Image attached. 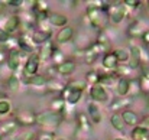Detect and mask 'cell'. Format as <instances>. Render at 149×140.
<instances>
[{"mask_svg": "<svg viewBox=\"0 0 149 140\" xmlns=\"http://www.w3.org/2000/svg\"><path fill=\"white\" fill-rule=\"evenodd\" d=\"M6 61H7V58H6V51L0 49V64H3V62H6Z\"/></svg>", "mask_w": 149, "mask_h": 140, "instance_id": "obj_43", "label": "cell"}, {"mask_svg": "<svg viewBox=\"0 0 149 140\" xmlns=\"http://www.w3.org/2000/svg\"><path fill=\"white\" fill-rule=\"evenodd\" d=\"M139 88H141V93L149 95V80L145 78H141L139 80Z\"/></svg>", "mask_w": 149, "mask_h": 140, "instance_id": "obj_36", "label": "cell"}, {"mask_svg": "<svg viewBox=\"0 0 149 140\" xmlns=\"http://www.w3.org/2000/svg\"><path fill=\"white\" fill-rule=\"evenodd\" d=\"M10 111H12V104H10L6 98H1V100H0V116L9 114Z\"/></svg>", "mask_w": 149, "mask_h": 140, "instance_id": "obj_35", "label": "cell"}, {"mask_svg": "<svg viewBox=\"0 0 149 140\" xmlns=\"http://www.w3.org/2000/svg\"><path fill=\"white\" fill-rule=\"evenodd\" d=\"M48 22H49L51 26H58V28H64L67 26L68 23V17L62 13H58V12H49L48 15Z\"/></svg>", "mask_w": 149, "mask_h": 140, "instance_id": "obj_12", "label": "cell"}, {"mask_svg": "<svg viewBox=\"0 0 149 140\" xmlns=\"http://www.w3.org/2000/svg\"><path fill=\"white\" fill-rule=\"evenodd\" d=\"M119 64H125L126 61H129V49L127 48H117L116 51H113Z\"/></svg>", "mask_w": 149, "mask_h": 140, "instance_id": "obj_31", "label": "cell"}, {"mask_svg": "<svg viewBox=\"0 0 149 140\" xmlns=\"http://www.w3.org/2000/svg\"><path fill=\"white\" fill-rule=\"evenodd\" d=\"M117 65H119V61H117L114 52H107V53H104V56H103V67H104L106 69L114 71Z\"/></svg>", "mask_w": 149, "mask_h": 140, "instance_id": "obj_19", "label": "cell"}, {"mask_svg": "<svg viewBox=\"0 0 149 140\" xmlns=\"http://www.w3.org/2000/svg\"><path fill=\"white\" fill-rule=\"evenodd\" d=\"M143 120H145V121H146V123H149V114H146V116H145V117H143Z\"/></svg>", "mask_w": 149, "mask_h": 140, "instance_id": "obj_44", "label": "cell"}, {"mask_svg": "<svg viewBox=\"0 0 149 140\" xmlns=\"http://www.w3.org/2000/svg\"><path fill=\"white\" fill-rule=\"evenodd\" d=\"M39 56H38V52H33L29 55V58L26 59L25 65H23V78L26 77H33L36 75L38 72V68H39Z\"/></svg>", "mask_w": 149, "mask_h": 140, "instance_id": "obj_4", "label": "cell"}, {"mask_svg": "<svg viewBox=\"0 0 149 140\" xmlns=\"http://www.w3.org/2000/svg\"><path fill=\"white\" fill-rule=\"evenodd\" d=\"M17 126H33L36 124V114L31 110H19L13 119Z\"/></svg>", "mask_w": 149, "mask_h": 140, "instance_id": "obj_5", "label": "cell"}, {"mask_svg": "<svg viewBox=\"0 0 149 140\" xmlns=\"http://www.w3.org/2000/svg\"><path fill=\"white\" fill-rule=\"evenodd\" d=\"M65 100L64 98H61V97H55L52 101H51L49 107H51V111H54V113H58V114H61L62 113V110H64V107H65Z\"/></svg>", "mask_w": 149, "mask_h": 140, "instance_id": "obj_25", "label": "cell"}, {"mask_svg": "<svg viewBox=\"0 0 149 140\" xmlns=\"http://www.w3.org/2000/svg\"><path fill=\"white\" fill-rule=\"evenodd\" d=\"M23 3H25L23 0H10V1H7L6 4H9V6H12V7H20Z\"/></svg>", "mask_w": 149, "mask_h": 140, "instance_id": "obj_40", "label": "cell"}, {"mask_svg": "<svg viewBox=\"0 0 149 140\" xmlns=\"http://www.w3.org/2000/svg\"><path fill=\"white\" fill-rule=\"evenodd\" d=\"M106 15L101 9L99 7H94V6H88L87 7V19L90 22V25L94 28V29H99L103 30V26H104V19H106Z\"/></svg>", "mask_w": 149, "mask_h": 140, "instance_id": "obj_2", "label": "cell"}, {"mask_svg": "<svg viewBox=\"0 0 149 140\" xmlns=\"http://www.w3.org/2000/svg\"><path fill=\"white\" fill-rule=\"evenodd\" d=\"M16 129H17V123H16L13 119H12V120H6V121H3V123L0 124V132H1L3 136H7V134L15 133Z\"/></svg>", "mask_w": 149, "mask_h": 140, "instance_id": "obj_22", "label": "cell"}, {"mask_svg": "<svg viewBox=\"0 0 149 140\" xmlns=\"http://www.w3.org/2000/svg\"><path fill=\"white\" fill-rule=\"evenodd\" d=\"M141 64H142V59H141V48L133 45V46H130V49H129V64H127V65H129L130 69L133 71V69L139 68Z\"/></svg>", "mask_w": 149, "mask_h": 140, "instance_id": "obj_7", "label": "cell"}, {"mask_svg": "<svg viewBox=\"0 0 149 140\" xmlns=\"http://www.w3.org/2000/svg\"><path fill=\"white\" fill-rule=\"evenodd\" d=\"M7 88L13 93H16L19 88H20V78L16 75V74H12L7 80Z\"/></svg>", "mask_w": 149, "mask_h": 140, "instance_id": "obj_30", "label": "cell"}, {"mask_svg": "<svg viewBox=\"0 0 149 140\" xmlns=\"http://www.w3.org/2000/svg\"><path fill=\"white\" fill-rule=\"evenodd\" d=\"M35 137H36L35 132L29 130V132H22V133L19 134L17 140H35Z\"/></svg>", "mask_w": 149, "mask_h": 140, "instance_id": "obj_37", "label": "cell"}, {"mask_svg": "<svg viewBox=\"0 0 149 140\" xmlns=\"http://www.w3.org/2000/svg\"><path fill=\"white\" fill-rule=\"evenodd\" d=\"M122 120L125 121V124L126 126H132V127H136V126H139V116L135 113V111H132V110H125L122 114Z\"/></svg>", "mask_w": 149, "mask_h": 140, "instance_id": "obj_15", "label": "cell"}, {"mask_svg": "<svg viewBox=\"0 0 149 140\" xmlns=\"http://www.w3.org/2000/svg\"><path fill=\"white\" fill-rule=\"evenodd\" d=\"M132 103H133V98H130V97H117V98H114V100L110 103L109 108H110L111 111H117V110L127 108Z\"/></svg>", "mask_w": 149, "mask_h": 140, "instance_id": "obj_11", "label": "cell"}, {"mask_svg": "<svg viewBox=\"0 0 149 140\" xmlns=\"http://www.w3.org/2000/svg\"><path fill=\"white\" fill-rule=\"evenodd\" d=\"M72 36H74V29H72L71 26H64V28L56 33L55 39H56L58 44H67V42H70V41L72 39Z\"/></svg>", "mask_w": 149, "mask_h": 140, "instance_id": "obj_14", "label": "cell"}, {"mask_svg": "<svg viewBox=\"0 0 149 140\" xmlns=\"http://www.w3.org/2000/svg\"><path fill=\"white\" fill-rule=\"evenodd\" d=\"M19 28H20V17H19V15H13V16H10V17L3 23V26H1V29H3L7 35L15 33Z\"/></svg>", "mask_w": 149, "mask_h": 140, "instance_id": "obj_8", "label": "cell"}, {"mask_svg": "<svg viewBox=\"0 0 149 140\" xmlns=\"http://www.w3.org/2000/svg\"><path fill=\"white\" fill-rule=\"evenodd\" d=\"M110 123H111V126L117 130V132H123L125 130V121L122 120V116L120 114H117V113H114V114H111L110 116Z\"/></svg>", "mask_w": 149, "mask_h": 140, "instance_id": "obj_27", "label": "cell"}, {"mask_svg": "<svg viewBox=\"0 0 149 140\" xmlns=\"http://www.w3.org/2000/svg\"><path fill=\"white\" fill-rule=\"evenodd\" d=\"M65 87L72 90V91H81L83 93L87 88V82L84 80H75V81H70L68 84H65Z\"/></svg>", "mask_w": 149, "mask_h": 140, "instance_id": "obj_28", "label": "cell"}, {"mask_svg": "<svg viewBox=\"0 0 149 140\" xmlns=\"http://www.w3.org/2000/svg\"><path fill=\"white\" fill-rule=\"evenodd\" d=\"M123 4L126 6V9H127V7H130V9H138V7L141 6V1H139V0H125Z\"/></svg>", "mask_w": 149, "mask_h": 140, "instance_id": "obj_38", "label": "cell"}, {"mask_svg": "<svg viewBox=\"0 0 149 140\" xmlns=\"http://www.w3.org/2000/svg\"><path fill=\"white\" fill-rule=\"evenodd\" d=\"M0 140H3V134H1V132H0Z\"/></svg>", "mask_w": 149, "mask_h": 140, "instance_id": "obj_46", "label": "cell"}, {"mask_svg": "<svg viewBox=\"0 0 149 140\" xmlns=\"http://www.w3.org/2000/svg\"><path fill=\"white\" fill-rule=\"evenodd\" d=\"M87 107H88V116H90L91 123L99 124L100 121H101V111H100L99 105L96 103H88Z\"/></svg>", "mask_w": 149, "mask_h": 140, "instance_id": "obj_20", "label": "cell"}, {"mask_svg": "<svg viewBox=\"0 0 149 140\" xmlns=\"http://www.w3.org/2000/svg\"><path fill=\"white\" fill-rule=\"evenodd\" d=\"M114 140H126V139H125V137H116Z\"/></svg>", "mask_w": 149, "mask_h": 140, "instance_id": "obj_45", "label": "cell"}, {"mask_svg": "<svg viewBox=\"0 0 149 140\" xmlns=\"http://www.w3.org/2000/svg\"><path fill=\"white\" fill-rule=\"evenodd\" d=\"M114 75H119L120 78H126V77H130L132 75V69L127 64H119L113 72Z\"/></svg>", "mask_w": 149, "mask_h": 140, "instance_id": "obj_26", "label": "cell"}, {"mask_svg": "<svg viewBox=\"0 0 149 140\" xmlns=\"http://www.w3.org/2000/svg\"><path fill=\"white\" fill-rule=\"evenodd\" d=\"M47 90H48V93H58L61 94V91L65 88V84H62L61 81H58V80H54V78H51L49 81L47 82Z\"/></svg>", "mask_w": 149, "mask_h": 140, "instance_id": "obj_24", "label": "cell"}, {"mask_svg": "<svg viewBox=\"0 0 149 140\" xmlns=\"http://www.w3.org/2000/svg\"><path fill=\"white\" fill-rule=\"evenodd\" d=\"M56 140H65V139H56Z\"/></svg>", "mask_w": 149, "mask_h": 140, "instance_id": "obj_47", "label": "cell"}, {"mask_svg": "<svg viewBox=\"0 0 149 140\" xmlns=\"http://www.w3.org/2000/svg\"><path fill=\"white\" fill-rule=\"evenodd\" d=\"M126 13H127V9L122 1H117V3H113V4L110 3V7L107 10V15L110 16V20L113 23H120L126 17Z\"/></svg>", "mask_w": 149, "mask_h": 140, "instance_id": "obj_3", "label": "cell"}, {"mask_svg": "<svg viewBox=\"0 0 149 140\" xmlns=\"http://www.w3.org/2000/svg\"><path fill=\"white\" fill-rule=\"evenodd\" d=\"M75 68H77L75 61H72V59H65L64 62H61L59 65H56V72L61 74V75H64V77H68V75H71V74L75 71Z\"/></svg>", "mask_w": 149, "mask_h": 140, "instance_id": "obj_10", "label": "cell"}, {"mask_svg": "<svg viewBox=\"0 0 149 140\" xmlns=\"http://www.w3.org/2000/svg\"><path fill=\"white\" fill-rule=\"evenodd\" d=\"M130 136L133 140H149V129L145 126H136L133 127Z\"/></svg>", "mask_w": 149, "mask_h": 140, "instance_id": "obj_21", "label": "cell"}, {"mask_svg": "<svg viewBox=\"0 0 149 140\" xmlns=\"http://www.w3.org/2000/svg\"><path fill=\"white\" fill-rule=\"evenodd\" d=\"M62 121V116L54 111H44L41 114H36V124L44 129H56Z\"/></svg>", "mask_w": 149, "mask_h": 140, "instance_id": "obj_1", "label": "cell"}, {"mask_svg": "<svg viewBox=\"0 0 149 140\" xmlns=\"http://www.w3.org/2000/svg\"><path fill=\"white\" fill-rule=\"evenodd\" d=\"M51 61H52V64L56 67V65H59L61 62H64L65 59H64V53L59 51V49H54V52H52V58H51Z\"/></svg>", "mask_w": 149, "mask_h": 140, "instance_id": "obj_34", "label": "cell"}, {"mask_svg": "<svg viewBox=\"0 0 149 140\" xmlns=\"http://www.w3.org/2000/svg\"><path fill=\"white\" fill-rule=\"evenodd\" d=\"M129 35L132 36V38H141L142 36V33H143V28H142V25L138 22V20H135L130 26H129Z\"/></svg>", "mask_w": 149, "mask_h": 140, "instance_id": "obj_29", "label": "cell"}, {"mask_svg": "<svg viewBox=\"0 0 149 140\" xmlns=\"http://www.w3.org/2000/svg\"><path fill=\"white\" fill-rule=\"evenodd\" d=\"M38 140H55V134H54V132H44V133H41Z\"/></svg>", "mask_w": 149, "mask_h": 140, "instance_id": "obj_39", "label": "cell"}, {"mask_svg": "<svg viewBox=\"0 0 149 140\" xmlns=\"http://www.w3.org/2000/svg\"><path fill=\"white\" fill-rule=\"evenodd\" d=\"M23 82L26 85H32V87H45L48 82V78L45 75H33V77H26L23 78Z\"/></svg>", "mask_w": 149, "mask_h": 140, "instance_id": "obj_18", "label": "cell"}, {"mask_svg": "<svg viewBox=\"0 0 149 140\" xmlns=\"http://www.w3.org/2000/svg\"><path fill=\"white\" fill-rule=\"evenodd\" d=\"M142 41H143V44L145 45H149V30H143V33H142Z\"/></svg>", "mask_w": 149, "mask_h": 140, "instance_id": "obj_42", "label": "cell"}, {"mask_svg": "<svg viewBox=\"0 0 149 140\" xmlns=\"http://www.w3.org/2000/svg\"><path fill=\"white\" fill-rule=\"evenodd\" d=\"M6 62H7V68L10 71L19 69L22 59H20V49L17 48V45L9 49V52H7V61Z\"/></svg>", "mask_w": 149, "mask_h": 140, "instance_id": "obj_6", "label": "cell"}, {"mask_svg": "<svg viewBox=\"0 0 149 140\" xmlns=\"http://www.w3.org/2000/svg\"><path fill=\"white\" fill-rule=\"evenodd\" d=\"M51 36H52V32H44V30H39V29H36V30H33L31 33V39H32V42L35 45L45 44L47 41L51 39Z\"/></svg>", "mask_w": 149, "mask_h": 140, "instance_id": "obj_17", "label": "cell"}, {"mask_svg": "<svg viewBox=\"0 0 149 140\" xmlns=\"http://www.w3.org/2000/svg\"><path fill=\"white\" fill-rule=\"evenodd\" d=\"M90 97L94 100V101H106L109 98V94L104 90L103 85L96 84V85H91L90 87Z\"/></svg>", "mask_w": 149, "mask_h": 140, "instance_id": "obj_13", "label": "cell"}, {"mask_svg": "<svg viewBox=\"0 0 149 140\" xmlns=\"http://www.w3.org/2000/svg\"><path fill=\"white\" fill-rule=\"evenodd\" d=\"M83 53H84V61L87 62V64H94L96 62V59L99 58V55L91 49V48L88 46L86 51H83Z\"/></svg>", "mask_w": 149, "mask_h": 140, "instance_id": "obj_33", "label": "cell"}, {"mask_svg": "<svg viewBox=\"0 0 149 140\" xmlns=\"http://www.w3.org/2000/svg\"><path fill=\"white\" fill-rule=\"evenodd\" d=\"M99 78H100L99 71H88L86 74V80L84 81L87 84H90V85H96V84H99Z\"/></svg>", "mask_w": 149, "mask_h": 140, "instance_id": "obj_32", "label": "cell"}, {"mask_svg": "<svg viewBox=\"0 0 149 140\" xmlns=\"http://www.w3.org/2000/svg\"><path fill=\"white\" fill-rule=\"evenodd\" d=\"M142 78L149 80V65H143L142 67Z\"/></svg>", "mask_w": 149, "mask_h": 140, "instance_id": "obj_41", "label": "cell"}, {"mask_svg": "<svg viewBox=\"0 0 149 140\" xmlns=\"http://www.w3.org/2000/svg\"><path fill=\"white\" fill-rule=\"evenodd\" d=\"M132 140H133V139H132Z\"/></svg>", "mask_w": 149, "mask_h": 140, "instance_id": "obj_48", "label": "cell"}, {"mask_svg": "<svg viewBox=\"0 0 149 140\" xmlns=\"http://www.w3.org/2000/svg\"><path fill=\"white\" fill-rule=\"evenodd\" d=\"M129 85H130L129 78H119L117 80V85H116L117 94L120 97H127V94H129Z\"/></svg>", "mask_w": 149, "mask_h": 140, "instance_id": "obj_23", "label": "cell"}, {"mask_svg": "<svg viewBox=\"0 0 149 140\" xmlns=\"http://www.w3.org/2000/svg\"><path fill=\"white\" fill-rule=\"evenodd\" d=\"M77 129H78V132H83L86 134H88L91 132V123L84 113L77 114Z\"/></svg>", "mask_w": 149, "mask_h": 140, "instance_id": "obj_16", "label": "cell"}, {"mask_svg": "<svg viewBox=\"0 0 149 140\" xmlns=\"http://www.w3.org/2000/svg\"><path fill=\"white\" fill-rule=\"evenodd\" d=\"M54 49H55V46H54V44H52V39L47 41L45 44H42V45H41V49H39V52H38L39 61H42V62H48V61H51Z\"/></svg>", "mask_w": 149, "mask_h": 140, "instance_id": "obj_9", "label": "cell"}]
</instances>
